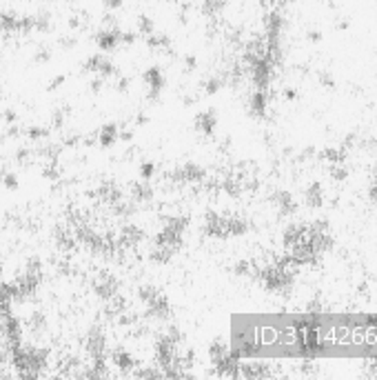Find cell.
Instances as JSON below:
<instances>
[{
  "label": "cell",
  "mask_w": 377,
  "mask_h": 380,
  "mask_svg": "<svg viewBox=\"0 0 377 380\" xmlns=\"http://www.w3.org/2000/svg\"><path fill=\"white\" fill-rule=\"evenodd\" d=\"M307 236H309V227H304V225H289L287 229H284V245L287 247H293V245H298V242H302V240H307Z\"/></svg>",
  "instance_id": "obj_1"
},
{
  "label": "cell",
  "mask_w": 377,
  "mask_h": 380,
  "mask_svg": "<svg viewBox=\"0 0 377 380\" xmlns=\"http://www.w3.org/2000/svg\"><path fill=\"white\" fill-rule=\"evenodd\" d=\"M304 203L311 209H320L324 205V189L320 183H313L304 189Z\"/></svg>",
  "instance_id": "obj_2"
},
{
  "label": "cell",
  "mask_w": 377,
  "mask_h": 380,
  "mask_svg": "<svg viewBox=\"0 0 377 380\" xmlns=\"http://www.w3.org/2000/svg\"><path fill=\"white\" fill-rule=\"evenodd\" d=\"M273 205L280 209V214H293V211H296V200H293V196L284 192V189L273 194Z\"/></svg>",
  "instance_id": "obj_3"
},
{
  "label": "cell",
  "mask_w": 377,
  "mask_h": 380,
  "mask_svg": "<svg viewBox=\"0 0 377 380\" xmlns=\"http://www.w3.org/2000/svg\"><path fill=\"white\" fill-rule=\"evenodd\" d=\"M267 107H269L267 93H264V89H258L253 96H251V114L258 116V118H264Z\"/></svg>",
  "instance_id": "obj_4"
},
{
  "label": "cell",
  "mask_w": 377,
  "mask_h": 380,
  "mask_svg": "<svg viewBox=\"0 0 377 380\" xmlns=\"http://www.w3.org/2000/svg\"><path fill=\"white\" fill-rule=\"evenodd\" d=\"M197 129H200L202 134H213L215 129V118H213V114H202V116H197Z\"/></svg>",
  "instance_id": "obj_5"
},
{
  "label": "cell",
  "mask_w": 377,
  "mask_h": 380,
  "mask_svg": "<svg viewBox=\"0 0 377 380\" xmlns=\"http://www.w3.org/2000/svg\"><path fill=\"white\" fill-rule=\"evenodd\" d=\"M226 7V0H202V9L209 16H218Z\"/></svg>",
  "instance_id": "obj_6"
},
{
  "label": "cell",
  "mask_w": 377,
  "mask_h": 380,
  "mask_svg": "<svg viewBox=\"0 0 377 380\" xmlns=\"http://www.w3.org/2000/svg\"><path fill=\"white\" fill-rule=\"evenodd\" d=\"M118 138V129H116V125H109V127H104L102 129V136H100V143L107 147V145H113Z\"/></svg>",
  "instance_id": "obj_7"
},
{
  "label": "cell",
  "mask_w": 377,
  "mask_h": 380,
  "mask_svg": "<svg viewBox=\"0 0 377 380\" xmlns=\"http://www.w3.org/2000/svg\"><path fill=\"white\" fill-rule=\"evenodd\" d=\"M322 158H327V161H329L331 165H335V163H344V161H347V152H344V150H324Z\"/></svg>",
  "instance_id": "obj_8"
},
{
  "label": "cell",
  "mask_w": 377,
  "mask_h": 380,
  "mask_svg": "<svg viewBox=\"0 0 377 380\" xmlns=\"http://www.w3.org/2000/svg\"><path fill=\"white\" fill-rule=\"evenodd\" d=\"M331 176L335 178V181H344V178L349 176V172L344 169V163H335V165H331Z\"/></svg>",
  "instance_id": "obj_9"
},
{
  "label": "cell",
  "mask_w": 377,
  "mask_h": 380,
  "mask_svg": "<svg viewBox=\"0 0 377 380\" xmlns=\"http://www.w3.org/2000/svg\"><path fill=\"white\" fill-rule=\"evenodd\" d=\"M366 378H377V358H373V361H369L364 365V374Z\"/></svg>",
  "instance_id": "obj_10"
},
{
  "label": "cell",
  "mask_w": 377,
  "mask_h": 380,
  "mask_svg": "<svg viewBox=\"0 0 377 380\" xmlns=\"http://www.w3.org/2000/svg\"><path fill=\"white\" fill-rule=\"evenodd\" d=\"M318 76H320V80H322L324 87H331V89L335 87V78L331 76V73H327V71H320Z\"/></svg>",
  "instance_id": "obj_11"
},
{
  "label": "cell",
  "mask_w": 377,
  "mask_h": 380,
  "mask_svg": "<svg viewBox=\"0 0 377 380\" xmlns=\"http://www.w3.org/2000/svg\"><path fill=\"white\" fill-rule=\"evenodd\" d=\"M369 200L373 205H377V178L371 183V187H369Z\"/></svg>",
  "instance_id": "obj_12"
},
{
  "label": "cell",
  "mask_w": 377,
  "mask_h": 380,
  "mask_svg": "<svg viewBox=\"0 0 377 380\" xmlns=\"http://www.w3.org/2000/svg\"><path fill=\"white\" fill-rule=\"evenodd\" d=\"M302 372H304V374H318V365L313 361H307L304 365H302Z\"/></svg>",
  "instance_id": "obj_13"
},
{
  "label": "cell",
  "mask_w": 377,
  "mask_h": 380,
  "mask_svg": "<svg viewBox=\"0 0 377 380\" xmlns=\"http://www.w3.org/2000/svg\"><path fill=\"white\" fill-rule=\"evenodd\" d=\"M309 40L318 42V40H322V34H320V31H309Z\"/></svg>",
  "instance_id": "obj_14"
},
{
  "label": "cell",
  "mask_w": 377,
  "mask_h": 380,
  "mask_svg": "<svg viewBox=\"0 0 377 380\" xmlns=\"http://www.w3.org/2000/svg\"><path fill=\"white\" fill-rule=\"evenodd\" d=\"M364 325H371V327H377V314H375V316H371V318H366V320H364Z\"/></svg>",
  "instance_id": "obj_15"
}]
</instances>
